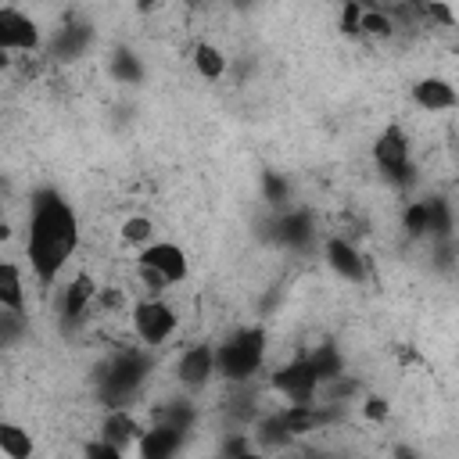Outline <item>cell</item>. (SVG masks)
Listing matches in <instances>:
<instances>
[{"instance_id":"obj_1","label":"cell","mask_w":459,"mask_h":459,"mask_svg":"<svg viewBox=\"0 0 459 459\" xmlns=\"http://www.w3.org/2000/svg\"><path fill=\"white\" fill-rule=\"evenodd\" d=\"M79 244V219L57 190H36L29 208V265L39 283H50Z\"/></svg>"},{"instance_id":"obj_2","label":"cell","mask_w":459,"mask_h":459,"mask_svg":"<svg viewBox=\"0 0 459 459\" xmlns=\"http://www.w3.org/2000/svg\"><path fill=\"white\" fill-rule=\"evenodd\" d=\"M262 359H265V330H258V326L237 330L233 337H226L215 348V369L230 384H247L258 373Z\"/></svg>"},{"instance_id":"obj_3","label":"cell","mask_w":459,"mask_h":459,"mask_svg":"<svg viewBox=\"0 0 459 459\" xmlns=\"http://www.w3.org/2000/svg\"><path fill=\"white\" fill-rule=\"evenodd\" d=\"M147 359L140 351H118L104 369H100V398L111 409H126V398H133L147 377Z\"/></svg>"},{"instance_id":"obj_4","label":"cell","mask_w":459,"mask_h":459,"mask_svg":"<svg viewBox=\"0 0 459 459\" xmlns=\"http://www.w3.org/2000/svg\"><path fill=\"white\" fill-rule=\"evenodd\" d=\"M140 273L154 283V290H161V287H172V283L186 280L190 258L172 240H151V244L140 247Z\"/></svg>"},{"instance_id":"obj_5","label":"cell","mask_w":459,"mask_h":459,"mask_svg":"<svg viewBox=\"0 0 459 459\" xmlns=\"http://www.w3.org/2000/svg\"><path fill=\"white\" fill-rule=\"evenodd\" d=\"M176 323H179L176 308L165 305L161 298H147V301H140V305L133 308V330H136V337H140L143 344H151V348H154V344H165V341L172 337Z\"/></svg>"},{"instance_id":"obj_6","label":"cell","mask_w":459,"mask_h":459,"mask_svg":"<svg viewBox=\"0 0 459 459\" xmlns=\"http://www.w3.org/2000/svg\"><path fill=\"white\" fill-rule=\"evenodd\" d=\"M273 387H276L287 402H316V391H319L323 384H319V377H316L308 355H301V359H294V362H287V366H280V369L273 373Z\"/></svg>"},{"instance_id":"obj_7","label":"cell","mask_w":459,"mask_h":459,"mask_svg":"<svg viewBox=\"0 0 459 459\" xmlns=\"http://www.w3.org/2000/svg\"><path fill=\"white\" fill-rule=\"evenodd\" d=\"M0 47L11 50H36L39 47V25L14 11V7H0Z\"/></svg>"},{"instance_id":"obj_8","label":"cell","mask_w":459,"mask_h":459,"mask_svg":"<svg viewBox=\"0 0 459 459\" xmlns=\"http://www.w3.org/2000/svg\"><path fill=\"white\" fill-rule=\"evenodd\" d=\"M373 161H377V169L384 172V179L387 176H394L398 169H405L412 158H409V136L402 133V126H387L377 140H373Z\"/></svg>"},{"instance_id":"obj_9","label":"cell","mask_w":459,"mask_h":459,"mask_svg":"<svg viewBox=\"0 0 459 459\" xmlns=\"http://www.w3.org/2000/svg\"><path fill=\"white\" fill-rule=\"evenodd\" d=\"M215 373H219V369H215V348H212V344H194V348H186V351L179 355V362H176V377H179V384L190 387V391L204 387Z\"/></svg>"},{"instance_id":"obj_10","label":"cell","mask_w":459,"mask_h":459,"mask_svg":"<svg viewBox=\"0 0 459 459\" xmlns=\"http://www.w3.org/2000/svg\"><path fill=\"white\" fill-rule=\"evenodd\" d=\"M412 104L430 111V115L434 111H452V108H459V90L441 75H427V79L412 82Z\"/></svg>"},{"instance_id":"obj_11","label":"cell","mask_w":459,"mask_h":459,"mask_svg":"<svg viewBox=\"0 0 459 459\" xmlns=\"http://www.w3.org/2000/svg\"><path fill=\"white\" fill-rule=\"evenodd\" d=\"M323 255H326V265H330L341 280H348V283H362V280H366V258H362L344 237H330L326 247H323Z\"/></svg>"},{"instance_id":"obj_12","label":"cell","mask_w":459,"mask_h":459,"mask_svg":"<svg viewBox=\"0 0 459 459\" xmlns=\"http://www.w3.org/2000/svg\"><path fill=\"white\" fill-rule=\"evenodd\" d=\"M276 240L283 244V247H308L312 244V237H316V226H312V215L305 212V208H287L280 219H276Z\"/></svg>"},{"instance_id":"obj_13","label":"cell","mask_w":459,"mask_h":459,"mask_svg":"<svg viewBox=\"0 0 459 459\" xmlns=\"http://www.w3.org/2000/svg\"><path fill=\"white\" fill-rule=\"evenodd\" d=\"M183 434H186V430H179V427L158 423V427H151V430L140 434L136 452H140L143 459H169V455H176V452L183 448Z\"/></svg>"},{"instance_id":"obj_14","label":"cell","mask_w":459,"mask_h":459,"mask_svg":"<svg viewBox=\"0 0 459 459\" xmlns=\"http://www.w3.org/2000/svg\"><path fill=\"white\" fill-rule=\"evenodd\" d=\"M93 298H97V283H93V276H90V273H79V276L65 287V298H61L65 319H68V323L82 319V316H86V308L93 305Z\"/></svg>"},{"instance_id":"obj_15","label":"cell","mask_w":459,"mask_h":459,"mask_svg":"<svg viewBox=\"0 0 459 459\" xmlns=\"http://www.w3.org/2000/svg\"><path fill=\"white\" fill-rule=\"evenodd\" d=\"M0 308L7 312H25V287H22V269L7 258L0 262Z\"/></svg>"},{"instance_id":"obj_16","label":"cell","mask_w":459,"mask_h":459,"mask_svg":"<svg viewBox=\"0 0 459 459\" xmlns=\"http://www.w3.org/2000/svg\"><path fill=\"white\" fill-rule=\"evenodd\" d=\"M140 423L126 412V409H111L108 416H104V427H100V437H108V441H115L118 448H126L129 441H140Z\"/></svg>"},{"instance_id":"obj_17","label":"cell","mask_w":459,"mask_h":459,"mask_svg":"<svg viewBox=\"0 0 459 459\" xmlns=\"http://www.w3.org/2000/svg\"><path fill=\"white\" fill-rule=\"evenodd\" d=\"M90 39H93V29H90L86 22H72V25H65V29L57 32L54 54L65 57V61H72V57H79V54L90 47Z\"/></svg>"},{"instance_id":"obj_18","label":"cell","mask_w":459,"mask_h":459,"mask_svg":"<svg viewBox=\"0 0 459 459\" xmlns=\"http://www.w3.org/2000/svg\"><path fill=\"white\" fill-rule=\"evenodd\" d=\"M194 72H197L201 79H212V82L222 79V75H226V54H222L215 43H204V39H201V43L194 47Z\"/></svg>"},{"instance_id":"obj_19","label":"cell","mask_w":459,"mask_h":459,"mask_svg":"<svg viewBox=\"0 0 459 459\" xmlns=\"http://www.w3.org/2000/svg\"><path fill=\"white\" fill-rule=\"evenodd\" d=\"M308 362H312L319 384H330V380H337V377L344 373V359H341V351H337L333 344H319V348L308 355Z\"/></svg>"},{"instance_id":"obj_20","label":"cell","mask_w":459,"mask_h":459,"mask_svg":"<svg viewBox=\"0 0 459 459\" xmlns=\"http://www.w3.org/2000/svg\"><path fill=\"white\" fill-rule=\"evenodd\" d=\"M0 452H4L7 459H29V455H32V437H29V430H22V427H14V423H4V427H0Z\"/></svg>"},{"instance_id":"obj_21","label":"cell","mask_w":459,"mask_h":459,"mask_svg":"<svg viewBox=\"0 0 459 459\" xmlns=\"http://www.w3.org/2000/svg\"><path fill=\"white\" fill-rule=\"evenodd\" d=\"M111 75L118 79V82H143V65H140V57L129 50V47H118L115 50V57H111Z\"/></svg>"},{"instance_id":"obj_22","label":"cell","mask_w":459,"mask_h":459,"mask_svg":"<svg viewBox=\"0 0 459 459\" xmlns=\"http://www.w3.org/2000/svg\"><path fill=\"white\" fill-rule=\"evenodd\" d=\"M427 204H430V240H452V230H455V222H452V208H448V201L445 197H427Z\"/></svg>"},{"instance_id":"obj_23","label":"cell","mask_w":459,"mask_h":459,"mask_svg":"<svg viewBox=\"0 0 459 459\" xmlns=\"http://www.w3.org/2000/svg\"><path fill=\"white\" fill-rule=\"evenodd\" d=\"M402 226H405L409 237H427V233H430V204H427V201H412V204H405V212H402Z\"/></svg>"},{"instance_id":"obj_24","label":"cell","mask_w":459,"mask_h":459,"mask_svg":"<svg viewBox=\"0 0 459 459\" xmlns=\"http://www.w3.org/2000/svg\"><path fill=\"white\" fill-rule=\"evenodd\" d=\"M294 434L283 427V420H280V412H273V416H265L262 423H258V445H265V448H280V445H287Z\"/></svg>"},{"instance_id":"obj_25","label":"cell","mask_w":459,"mask_h":459,"mask_svg":"<svg viewBox=\"0 0 459 459\" xmlns=\"http://www.w3.org/2000/svg\"><path fill=\"white\" fill-rule=\"evenodd\" d=\"M362 32L366 36H377V39H387L394 32V22H391V14L384 7H366L362 11Z\"/></svg>"},{"instance_id":"obj_26","label":"cell","mask_w":459,"mask_h":459,"mask_svg":"<svg viewBox=\"0 0 459 459\" xmlns=\"http://www.w3.org/2000/svg\"><path fill=\"white\" fill-rule=\"evenodd\" d=\"M122 240H126V244H136V247L151 244V240H154V222H151L147 215L126 219V222H122Z\"/></svg>"},{"instance_id":"obj_27","label":"cell","mask_w":459,"mask_h":459,"mask_svg":"<svg viewBox=\"0 0 459 459\" xmlns=\"http://www.w3.org/2000/svg\"><path fill=\"white\" fill-rule=\"evenodd\" d=\"M158 423H169V427L190 430V423H194V409H190L186 402H172V405H165V409L158 412Z\"/></svg>"},{"instance_id":"obj_28","label":"cell","mask_w":459,"mask_h":459,"mask_svg":"<svg viewBox=\"0 0 459 459\" xmlns=\"http://www.w3.org/2000/svg\"><path fill=\"white\" fill-rule=\"evenodd\" d=\"M262 194H265V201H269V204H283V201H287V194H290V186H287V179H283V176L265 172V176H262Z\"/></svg>"},{"instance_id":"obj_29","label":"cell","mask_w":459,"mask_h":459,"mask_svg":"<svg viewBox=\"0 0 459 459\" xmlns=\"http://www.w3.org/2000/svg\"><path fill=\"white\" fill-rule=\"evenodd\" d=\"M362 4L359 0H344V11H341V32L348 36H359L362 32Z\"/></svg>"},{"instance_id":"obj_30","label":"cell","mask_w":459,"mask_h":459,"mask_svg":"<svg viewBox=\"0 0 459 459\" xmlns=\"http://www.w3.org/2000/svg\"><path fill=\"white\" fill-rule=\"evenodd\" d=\"M420 11H423L427 18H434V22H441V25H452V22H455V14H452V7H448L445 0H423Z\"/></svg>"},{"instance_id":"obj_31","label":"cell","mask_w":459,"mask_h":459,"mask_svg":"<svg viewBox=\"0 0 459 459\" xmlns=\"http://www.w3.org/2000/svg\"><path fill=\"white\" fill-rule=\"evenodd\" d=\"M362 412H366V420H387V412H391V402L384 398V394H369L366 402H362Z\"/></svg>"},{"instance_id":"obj_32","label":"cell","mask_w":459,"mask_h":459,"mask_svg":"<svg viewBox=\"0 0 459 459\" xmlns=\"http://www.w3.org/2000/svg\"><path fill=\"white\" fill-rule=\"evenodd\" d=\"M86 455H97V459H118V455H122V448H118L115 441H108V437H100V441H93V445H86Z\"/></svg>"},{"instance_id":"obj_33","label":"cell","mask_w":459,"mask_h":459,"mask_svg":"<svg viewBox=\"0 0 459 459\" xmlns=\"http://www.w3.org/2000/svg\"><path fill=\"white\" fill-rule=\"evenodd\" d=\"M222 452H230V455H247V452H251V445H247V441H240V437H233V441H226V445H222Z\"/></svg>"},{"instance_id":"obj_34","label":"cell","mask_w":459,"mask_h":459,"mask_svg":"<svg viewBox=\"0 0 459 459\" xmlns=\"http://www.w3.org/2000/svg\"><path fill=\"white\" fill-rule=\"evenodd\" d=\"M97 298H100L104 308H118V305H122V294H118V290H100Z\"/></svg>"},{"instance_id":"obj_35","label":"cell","mask_w":459,"mask_h":459,"mask_svg":"<svg viewBox=\"0 0 459 459\" xmlns=\"http://www.w3.org/2000/svg\"><path fill=\"white\" fill-rule=\"evenodd\" d=\"M151 7H158V0H140V11H151Z\"/></svg>"}]
</instances>
